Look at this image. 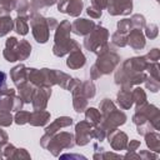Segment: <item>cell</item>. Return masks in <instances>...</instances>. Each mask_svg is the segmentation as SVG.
I'll list each match as a JSON object with an SVG mask.
<instances>
[{
  "instance_id": "obj_1",
  "label": "cell",
  "mask_w": 160,
  "mask_h": 160,
  "mask_svg": "<svg viewBox=\"0 0 160 160\" xmlns=\"http://www.w3.org/2000/svg\"><path fill=\"white\" fill-rule=\"evenodd\" d=\"M108 38H109V31L100 25L98 26L95 25V28L88 35H85L84 48L95 54H100L101 51L106 50L110 46L108 44Z\"/></svg>"
},
{
  "instance_id": "obj_2",
  "label": "cell",
  "mask_w": 160,
  "mask_h": 160,
  "mask_svg": "<svg viewBox=\"0 0 160 160\" xmlns=\"http://www.w3.org/2000/svg\"><path fill=\"white\" fill-rule=\"evenodd\" d=\"M29 20H30V25H31V30L35 40L41 44L46 42L50 36V29L48 26L46 19L38 12H31L29 16Z\"/></svg>"
},
{
  "instance_id": "obj_3",
  "label": "cell",
  "mask_w": 160,
  "mask_h": 160,
  "mask_svg": "<svg viewBox=\"0 0 160 160\" xmlns=\"http://www.w3.org/2000/svg\"><path fill=\"white\" fill-rule=\"evenodd\" d=\"M120 61V56L109 46L106 50L98 54V60L94 64L98 70L102 74H110Z\"/></svg>"
},
{
  "instance_id": "obj_4",
  "label": "cell",
  "mask_w": 160,
  "mask_h": 160,
  "mask_svg": "<svg viewBox=\"0 0 160 160\" xmlns=\"http://www.w3.org/2000/svg\"><path fill=\"white\" fill-rule=\"evenodd\" d=\"M75 145V138L72 134L62 131L56 135H51V139L46 146V149L55 156L60 155V151L64 149H70Z\"/></svg>"
},
{
  "instance_id": "obj_5",
  "label": "cell",
  "mask_w": 160,
  "mask_h": 160,
  "mask_svg": "<svg viewBox=\"0 0 160 160\" xmlns=\"http://www.w3.org/2000/svg\"><path fill=\"white\" fill-rule=\"evenodd\" d=\"M125 121H126V115L122 111L115 109L111 112H109L106 116H102L100 124L102 125V128L106 130V134H108L110 130L116 129L118 126L122 125Z\"/></svg>"
},
{
  "instance_id": "obj_6",
  "label": "cell",
  "mask_w": 160,
  "mask_h": 160,
  "mask_svg": "<svg viewBox=\"0 0 160 160\" xmlns=\"http://www.w3.org/2000/svg\"><path fill=\"white\" fill-rule=\"evenodd\" d=\"M94 125L90 124L89 121H80L75 126V144L78 145H86L91 139V132H92Z\"/></svg>"
},
{
  "instance_id": "obj_7",
  "label": "cell",
  "mask_w": 160,
  "mask_h": 160,
  "mask_svg": "<svg viewBox=\"0 0 160 160\" xmlns=\"http://www.w3.org/2000/svg\"><path fill=\"white\" fill-rule=\"evenodd\" d=\"M106 8L110 15H129L132 2L131 0H106Z\"/></svg>"
},
{
  "instance_id": "obj_8",
  "label": "cell",
  "mask_w": 160,
  "mask_h": 160,
  "mask_svg": "<svg viewBox=\"0 0 160 160\" xmlns=\"http://www.w3.org/2000/svg\"><path fill=\"white\" fill-rule=\"evenodd\" d=\"M50 95H51V88L49 86H39L38 89H35L31 99L34 110H45Z\"/></svg>"
},
{
  "instance_id": "obj_9",
  "label": "cell",
  "mask_w": 160,
  "mask_h": 160,
  "mask_svg": "<svg viewBox=\"0 0 160 160\" xmlns=\"http://www.w3.org/2000/svg\"><path fill=\"white\" fill-rule=\"evenodd\" d=\"M82 0H59L58 2L59 11L70 16H79L82 10Z\"/></svg>"
},
{
  "instance_id": "obj_10",
  "label": "cell",
  "mask_w": 160,
  "mask_h": 160,
  "mask_svg": "<svg viewBox=\"0 0 160 160\" xmlns=\"http://www.w3.org/2000/svg\"><path fill=\"white\" fill-rule=\"evenodd\" d=\"M106 136H108V140L114 150H122L128 145V136L125 132H122L120 130H116V129L110 130L106 134Z\"/></svg>"
},
{
  "instance_id": "obj_11",
  "label": "cell",
  "mask_w": 160,
  "mask_h": 160,
  "mask_svg": "<svg viewBox=\"0 0 160 160\" xmlns=\"http://www.w3.org/2000/svg\"><path fill=\"white\" fill-rule=\"evenodd\" d=\"M2 55L10 62L18 61V58H19V40L16 38H12L11 36V38H8L6 39L5 49H4Z\"/></svg>"
},
{
  "instance_id": "obj_12",
  "label": "cell",
  "mask_w": 160,
  "mask_h": 160,
  "mask_svg": "<svg viewBox=\"0 0 160 160\" xmlns=\"http://www.w3.org/2000/svg\"><path fill=\"white\" fill-rule=\"evenodd\" d=\"M78 48H80V45H79L75 40L68 39V40H65V41L54 44L52 52H54V55L61 58V56H64L65 54H70L72 50H75V49H78Z\"/></svg>"
},
{
  "instance_id": "obj_13",
  "label": "cell",
  "mask_w": 160,
  "mask_h": 160,
  "mask_svg": "<svg viewBox=\"0 0 160 160\" xmlns=\"http://www.w3.org/2000/svg\"><path fill=\"white\" fill-rule=\"evenodd\" d=\"M95 28V22L88 19H78L71 24V31L76 35H88Z\"/></svg>"
},
{
  "instance_id": "obj_14",
  "label": "cell",
  "mask_w": 160,
  "mask_h": 160,
  "mask_svg": "<svg viewBox=\"0 0 160 160\" xmlns=\"http://www.w3.org/2000/svg\"><path fill=\"white\" fill-rule=\"evenodd\" d=\"M126 40L134 50H141L145 46V38L140 29H131L126 36Z\"/></svg>"
},
{
  "instance_id": "obj_15",
  "label": "cell",
  "mask_w": 160,
  "mask_h": 160,
  "mask_svg": "<svg viewBox=\"0 0 160 160\" xmlns=\"http://www.w3.org/2000/svg\"><path fill=\"white\" fill-rule=\"evenodd\" d=\"M10 76L12 82L19 88L28 81V68L24 64H19L10 70Z\"/></svg>"
},
{
  "instance_id": "obj_16",
  "label": "cell",
  "mask_w": 160,
  "mask_h": 160,
  "mask_svg": "<svg viewBox=\"0 0 160 160\" xmlns=\"http://www.w3.org/2000/svg\"><path fill=\"white\" fill-rule=\"evenodd\" d=\"M86 62V59L84 56V54L81 52L80 48L72 50L70 54H69V58L66 60V65L70 68V69H80L85 65Z\"/></svg>"
},
{
  "instance_id": "obj_17",
  "label": "cell",
  "mask_w": 160,
  "mask_h": 160,
  "mask_svg": "<svg viewBox=\"0 0 160 160\" xmlns=\"http://www.w3.org/2000/svg\"><path fill=\"white\" fill-rule=\"evenodd\" d=\"M70 32H71V24H70L69 20H64L60 24H58L56 31H55V36H54L55 44L70 39Z\"/></svg>"
},
{
  "instance_id": "obj_18",
  "label": "cell",
  "mask_w": 160,
  "mask_h": 160,
  "mask_svg": "<svg viewBox=\"0 0 160 160\" xmlns=\"http://www.w3.org/2000/svg\"><path fill=\"white\" fill-rule=\"evenodd\" d=\"M50 119V114L45 110H34L30 114L29 122L32 126H42L45 125Z\"/></svg>"
},
{
  "instance_id": "obj_19",
  "label": "cell",
  "mask_w": 160,
  "mask_h": 160,
  "mask_svg": "<svg viewBox=\"0 0 160 160\" xmlns=\"http://www.w3.org/2000/svg\"><path fill=\"white\" fill-rule=\"evenodd\" d=\"M71 124H72V119L71 118H69V116H61V118H58L52 124H50L49 126H46L45 128V132L46 134H50V135H54L61 128L70 126Z\"/></svg>"
},
{
  "instance_id": "obj_20",
  "label": "cell",
  "mask_w": 160,
  "mask_h": 160,
  "mask_svg": "<svg viewBox=\"0 0 160 160\" xmlns=\"http://www.w3.org/2000/svg\"><path fill=\"white\" fill-rule=\"evenodd\" d=\"M132 94L130 91V89H121L118 94V104L121 109L126 110V109H130L132 106Z\"/></svg>"
},
{
  "instance_id": "obj_21",
  "label": "cell",
  "mask_w": 160,
  "mask_h": 160,
  "mask_svg": "<svg viewBox=\"0 0 160 160\" xmlns=\"http://www.w3.org/2000/svg\"><path fill=\"white\" fill-rule=\"evenodd\" d=\"M19 89V96L22 99L24 102H30L31 99H32V95H34V91H35V85L31 84V82H25L22 84L21 86L18 88Z\"/></svg>"
},
{
  "instance_id": "obj_22",
  "label": "cell",
  "mask_w": 160,
  "mask_h": 160,
  "mask_svg": "<svg viewBox=\"0 0 160 160\" xmlns=\"http://www.w3.org/2000/svg\"><path fill=\"white\" fill-rule=\"evenodd\" d=\"M14 10H16L18 16L29 18L30 16V2L28 0H14Z\"/></svg>"
},
{
  "instance_id": "obj_23",
  "label": "cell",
  "mask_w": 160,
  "mask_h": 160,
  "mask_svg": "<svg viewBox=\"0 0 160 160\" xmlns=\"http://www.w3.org/2000/svg\"><path fill=\"white\" fill-rule=\"evenodd\" d=\"M144 136H145V140H146V145L150 148V150L158 152L160 150V136H159V134L149 131Z\"/></svg>"
},
{
  "instance_id": "obj_24",
  "label": "cell",
  "mask_w": 160,
  "mask_h": 160,
  "mask_svg": "<svg viewBox=\"0 0 160 160\" xmlns=\"http://www.w3.org/2000/svg\"><path fill=\"white\" fill-rule=\"evenodd\" d=\"M14 99H15V92L2 95L0 99V111L10 112L11 110H14Z\"/></svg>"
},
{
  "instance_id": "obj_25",
  "label": "cell",
  "mask_w": 160,
  "mask_h": 160,
  "mask_svg": "<svg viewBox=\"0 0 160 160\" xmlns=\"http://www.w3.org/2000/svg\"><path fill=\"white\" fill-rule=\"evenodd\" d=\"M28 19L29 18H24V16H18L14 21V28L15 31L20 35H26L29 32V25H28Z\"/></svg>"
},
{
  "instance_id": "obj_26",
  "label": "cell",
  "mask_w": 160,
  "mask_h": 160,
  "mask_svg": "<svg viewBox=\"0 0 160 160\" xmlns=\"http://www.w3.org/2000/svg\"><path fill=\"white\" fill-rule=\"evenodd\" d=\"M101 118H102V116H101V112H100L98 109H95V108H89V109H86V111H85V120L89 121V122L92 124V125L100 124Z\"/></svg>"
},
{
  "instance_id": "obj_27",
  "label": "cell",
  "mask_w": 160,
  "mask_h": 160,
  "mask_svg": "<svg viewBox=\"0 0 160 160\" xmlns=\"http://www.w3.org/2000/svg\"><path fill=\"white\" fill-rule=\"evenodd\" d=\"M14 28V20L6 15V16H1L0 18V38L5 36L8 32H10Z\"/></svg>"
},
{
  "instance_id": "obj_28",
  "label": "cell",
  "mask_w": 160,
  "mask_h": 160,
  "mask_svg": "<svg viewBox=\"0 0 160 160\" xmlns=\"http://www.w3.org/2000/svg\"><path fill=\"white\" fill-rule=\"evenodd\" d=\"M79 95H82L86 99H91L95 96V85L92 84V81L88 80L81 82V88H80V92Z\"/></svg>"
},
{
  "instance_id": "obj_29",
  "label": "cell",
  "mask_w": 160,
  "mask_h": 160,
  "mask_svg": "<svg viewBox=\"0 0 160 160\" xmlns=\"http://www.w3.org/2000/svg\"><path fill=\"white\" fill-rule=\"evenodd\" d=\"M131 94H132V100L136 104V108H140L144 104H146V94L141 88H135L131 91Z\"/></svg>"
},
{
  "instance_id": "obj_30",
  "label": "cell",
  "mask_w": 160,
  "mask_h": 160,
  "mask_svg": "<svg viewBox=\"0 0 160 160\" xmlns=\"http://www.w3.org/2000/svg\"><path fill=\"white\" fill-rule=\"evenodd\" d=\"M72 105L76 112H82L84 110H86L88 106V99L84 98L82 95H74V100H72Z\"/></svg>"
},
{
  "instance_id": "obj_31",
  "label": "cell",
  "mask_w": 160,
  "mask_h": 160,
  "mask_svg": "<svg viewBox=\"0 0 160 160\" xmlns=\"http://www.w3.org/2000/svg\"><path fill=\"white\" fill-rule=\"evenodd\" d=\"M31 52V45L26 40L19 41V58L18 60H25Z\"/></svg>"
},
{
  "instance_id": "obj_32",
  "label": "cell",
  "mask_w": 160,
  "mask_h": 160,
  "mask_svg": "<svg viewBox=\"0 0 160 160\" xmlns=\"http://www.w3.org/2000/svg\"><path fill=\"white\" fill-rule=\"evenodd\" d=\"M70 80H71V78L68 74H65L62 71H59V70H55V82L58 85H60L62 89L68 88V84H69Z\"/></svg>"
},
{
  "instance_id": "obj_33",
  "label": "cell",
  "mask_w": 160,
  "mask_h": 160,
  "mask_svg": "<svg viewBox=\"0 0 160 160\" xmlns=\"http://www.w3.org/2000/svg\"><path fill=\"white\" fill-rule=\"evenodd\" d=\"M115 104L109 100V99H104L101 102H100V112H101V116H106L109 112H111L112 110H115ZM102 119V118H101Z\"/></svg>"
},
{
  "instance_id": "obj_34",
  "label": "cell",
  "mask_w": 160,
  "mask_h": 160,
  "mask_svg": "<svg viewBox=\"0 0 160 160\" xmlns=\"http://www.w3.org/2000/svg\"><path fill=\"white\" fill-rule=\"evenodd\" d=\"M111 41H112L114 45H116L119 48H124V46L128 45V40H126L125 34H121L119 31H116L111 35Z\"/></svg>"
},
{
  "instance_id": "obj_35",
  "label": "cell",
  "mask_w": 160,
  "mask_h": 160,
  "mask_svg": "<svg viewBox=\"0 0 160 160\" xmlns=\"http://www.w3.org/2000/svg\"><path fill=\"white\" fill-rule=\"evenodd\" d=\"M29 119H30V112L22 111V110H18L15 116H14V120L18 125H24V124L29 122Z\"/></svg>"
},
{
  "instance_id": "obj_36",
  "label": "cell",
  "mask_w": 160,
  "mask_h": 160,
  "mask_svg": "<svg viewBox=\"0 0 160 160\" xmlns=\"http://www.w3.org/2000/svg\"><path fill=\"white\" fill-rule=\"evenodd\" d=\"M130 21H131V26H132V29H142L145 25H146V22H145V18L142 16V15H140V14H135V15H132L131 16V19H130Z\"/></svg>"
},
{
  "instance_id": "obj_37",
  "label": "cell",
  "mask_w": 160,
  "mask_h": 160,
  "mask_svg": "<svg viewBox=\"0 0 160 160\" xmlns=\"http://www.w3.org/2000/svg\"><path fill=\"white\" fill-rule=\"evenodd\" d=\"M0 92H1V95L15 92L14 89H9L6 86V74L4 71H0Z\"/></svg>"
},
{
  "instance_id": "obj_38",
  "label": "cell",
  "mask_w": 160,
  "mask_h": 160,
  "mask_svg": "<svg viewBox=\"0 0 160 160\" xmlns=\"http://www.w3.org/2000/svg\"><path fill=\"white\" fill-rule=\"evenodd\" d=\"M131 29H132V26H131L130 19H122L118 22V31L121 34H128Z\"/></svg>"
},
{
  "instance_id": "obj_39",
  "label": "cell",
  "mask_w": 160,
  "mask_h": 160,
  "mask_svg": "<svg viewBox=\"0 0 160 160\" xmlns=\"http://www.w3.org/2000/svg\"><path fill=\"white\" fill-rule=\"evenodd\" d=\"M145 85H146V88L150 89L152 92H156V91L159 90V86H160L159 80H156V79H154V78H151V76H146V79H145Z\"/></svg>"
},
{
  "instance_id": "obj_40",
  "label": "cell",
  "mask_w": 160,
  "mask_h": 160,
  "mask_svg": "<svg viewBox=\"0 0 160 160\" xmlns=\"http://www.w3.org/2000/svg\"><path fill=\"white\" fill-rule=\"evenodd\" d=\"M145 34L148 38L150 39H154L158 36L159 34V29H158V25L155 24H150V25H145Z\"/></svg>"
},
{
  "instance_id": "obj_41",
  "label": "cell",
  "mask_w": 160,
  "mask_h": 160,
  "mask_svg": "<svg viewBox=\"0 0 160 160\" xmlns=\"http://www.w3.org/2000/svg\"><path fill=\"white\" fill-rule=\"evenodd\" d=\"M12 122V116L10 112L0 111V125L1 126H9Z\"/></svg>"
},
{
  "instance_id": "obj_42",
  "label": "cell",
  "mask_w": 160,
  "mask_h": 160,
  "mask_svg": "<svg viewBox=\"0 0 160 160\" xmlns=\"http://www.w3.org/2000/svg\"><path fill=\"white\" fill-rule=\"evenodd\" d=\"M160 58V51L159 49H152L150 50V52H148L145 55V59L148 60V62H154V61H158Z\"/></svg>"
},
{
  "instance_id": "obj_43",
  "label": "cell",
  "mask_w": 160,
  "mask_h": 160,
  "mask_svg": "<svg viewBox=\"0 0 160 160\" xmlns=\"http://www.w3.org/2000/svg\"><path fill=\"white\" fill-rule=\"evenodd\" d=\"M46 4H45V0H31L30 2V10L31 12H36L38 10L45 8Z\"/></svg>"
},
{
  "instance_id": "obj_44",
  "label": "cell",
  "mask_w": 160,
  "mask_h": 160,
  "mask_svg": "<svg viewBox=\"0 0 160 160\" xmlns=\"http://www.w3.org/2000/svg\"><path fill=\"white\" fill-rule=\"evenodd\" d=\"M86 12H88V15H89L90 18H92V19H99V18L101 16V10L98 9V8H95V6H92V5L88 8Z\"/></svg>"
},
{
  "instance_id": "obj_45",
  "label": "cell",
  "mask_w": 160,
  "mask_h": 160,
  "mask_svg": "<svg viewBox=\"0 0 160 160\" xmlns=\"http://www.w3.org/2000/svg\"><path fill=\"white\" fill-rule=\"evenodd\" d=\"M21 158H25V159H30V155L26 152L25 149H15L14 151V155L11 159H21Z\"/></svg>"
},
{
  "instance_id": "obj_46",
  "label": "cell",
  "mask_w": 160,
  "mask_h": 160,
  "mask_svg": "<svg viewBox=\"0 0 160 160\" xmlns=\"http://www.w3.org/2000/svg\"><path fill=\"white\" fill-rule=\"evenodd\" d=\"M6 144H8V134L4 130H0V152H2Z\"/></svg>"
},
{
  "instance_id": "obj_47",
  "label": "cell",
  "mask_w": 160,
  "mask_h": 160,
  "mask_svg": "<svg viewBox=\"0 0 160 160\" xmlns=\"http://www.w3.org/2000/svg\"><path fill=\"white\" fill-rule=\"evenodd\" d=\"M0 5L4 9H6L9 12L14 10V0H0Z\"/></svg>"
},
{
  "instance_id": "obj_48",
  "label": "cell",
  "mask_w": 160,
  "mask_h": 160,
  "mask_svg": "<svg viewBox=\"0 0 160 160\" xmlns=\"http://www.w3.org/2000/svg\"><path fill=\"white\" fill-rule=\"evenodd\" d=\"M90 76H91L92 80H96V79H99L101 76V72L98 70V68L95 65H92L91 69H90Z\"/></svg>"
},
{
  "instance_id": "obj_49",
  "label": "cell",
  "mask_w": 160,
  "mask_h": 160,
  "mask_svg": "<svg viewBox=\"0 0 160 160\" xmlns=\"http://www.w3.org/2000/svg\"><path fill=\"white\" fill-rule=\"evenodd\" d=\"M91 5L102 10L104 8H106V0H91Z\"/></svg>"
},
{
  "instance_id": "obj_50",
  "label": "cell",
  "mask_w": 160,
  "mask_h": 160,
  "mask_svg": "<svg viewBox=\"0 0 160 160\" xmlns=\"http://www.w3.org/2000/svg\"><path fill=\"white\" fill-rule=\"evenodd\" d=\"M126 146H128V150L129 151H135L140 146V141H138V140H130V142Z\"/></svg>"
},
{
  "instance_id": "obj_51",
  "label": "cell",
  "mask_w": 160,
  "mask_h": 160,
  "mask_svg": "<svg viewBox=\"0 0 160 160\" xmlns=\"http://www.w3.org/2000/svg\"><path fill=\"white\" fill-rule=\"evenodd\" d=\"M139 158L140 159H156L158 156L154 155V154H151V152H149V151H141L139 154Z\"/></svg>"
},
{
  "instance_id": "obj_52",
  "label": "cell",
  "mask_w": 160,
  "mask_h": 160,
  "mask_svg": "<svg viewBox=\"0 0 160 160\" xmlns=\"http://www.w3.org/2000/svg\"><path fill=\"white\" fill-rule=\"evenodd\" d=\"M46 21H48V26H49L50 30L56 29V26H58V21H56V19H54V18H48Z\"/></svg>"
},
{
  "instance_id": "obj_53",
  "label": "cell",
  "mask_w": 160,
  "mask_h": 160,
  "mask_svg": "<svg viewBox=\"0 0 160 160\" xmlns=\"http://www.w3.org/2000/svg\"><path fill=\"white\" fill-rule=\"evenodd\" d=\"M60 158L61 159H66V158H70V159H86L85 156H81V155H71V154L70 155H68V154L66 155H61Z\"/></svg>"
},
{
  "instance_id": "obj_54",
  "label": "cell",
  "mask_w": 160,
  "mask_h": 160,
  "mask_svg": "<svg viewBox=\"0 0 160 160\" xmlns=\"http://www.w3.org/2000/svg\"><path fill=\"white\" fill-rule=\"evenodd\" d=\"M59 0H45V4H46V6H51V5H54V4H56Z\"/></svg>"
},
{
  "instance_id": "obj_55",
  "label": "cell",
  "mask_w": 160,
  "mask_h": 160,
  "mask_svg": "<svg viewBox=\"0 0 160 160\" xmlns=\"http://www.w3.org/2000/svg\"><path fill=\"white\" fill-rule=\"evenodd\" d=\"M1 96H2V95H1V92H0V99H1Z\"/></svg>"
}]
</instances>
